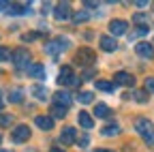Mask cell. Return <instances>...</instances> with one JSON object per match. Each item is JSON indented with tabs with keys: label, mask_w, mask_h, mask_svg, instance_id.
<instances>
[{
	"label": "cell",
	"mask_w": 154,
	"mask_h": 152,
	"mask_svg": "<svg viewBox=\"0 0 154 152\" xmlns=\"http://www.w3.org/2000/svg\"><path fill=\"white\" fill-rule=\"evenodd\" d=\"M71 43L66 41V39H58V41H51V43H47L45 45V51L49 54V56H56L58 51H62L64 47H69Z\"/></svg>",
	"instance_id": "8"
},
{
	"label": "cell",
	"mask_w": 154,
	"mask_h": 152,
	"mask_svg": "<svg viewBox=\"0 0 154 152\" xmlns=\"http://www.w3.org/2000/svg\"><path fill=\"white\" fill-rule=\"evenodd\" d=\"M135 131H137L146 141L154 137V124L148 118H137V120H135Z\"/></svg>",
	"instance_id": "2"
},
{
	"label": "cell",
	"mask_w": 154,
	"mask_h": 152,
	"mask_svg": "<svg viewBox=\"0 0 154 152\" xmlns=\"http://www.w3.org/2000/svg\"><path fill=\"white\" fill-rule=\"evenodd\" d=\"M77 101H79V103H92L94 94L92 92H79V94H77Z\"/></svg>",
	"instance_id": "24"
},
{
	"label": "cell",
	"mask_w": 154,
	"mask_h": 152,
	"mask_svg": "<svg viewBox=\"0 0 154 152\" xmlns=\"http://www.w3.org/2000/svg\"><path fill=\"white\" fill-rule=\"evenodd\" d=\"M92 75H94V71H86V73H84V79H90Z\"/></svg>",
	"instance_id": "35"
},
{
	"label": "cell",
	"mask_w": 154,
	"mask_h": 152,
	"mask_svg": "<svg viewBox=\"0 0 154 152\" xmlns=\"http://www.w3.org/2000/svg\"><path fill=\"white\" fill-rule=\"evenodd\" d=\"M34 122H36L38 129H43V131H51L54 129V118L51 116H36Z\"/></svg>",
	"instance_id": "13"
},
{
	"label": "cell",
	"mask_w": 154,
	"mask_h": 152,
	"mask_svg": "<svg viewBox=\"0 0 154 152\" xmlns=\"http://www.w3.org/2000/svg\"><path fill=\"white\" fill-rule=\"evenodd\" d=\"M135 22H137V24H141V26H143V22H146V15H141V13H137V15H135Z\"/></svg>",
	"instance_id": "32"
},
{
	"label": "cell",
	"mask_w": 154,
	"mask_h": 152,
	"mask_svg": "<svg viewBox=\"0 0 154 152\" xmlns=\"http://www.w3.org/2000/svg\"><path fill=\"white\" fill-rule=\"evenodd\" d=\"M86 20H88V13H86V11H79V13L73 15V22H75V24H82V22H86Z\"/></svg>",
	"instance_id": "25"
},
{
	"label": "cell",
	"mask_w": 154,
	"mask_h": 152,
	"mask_svg": "<svg viewBox=\"0 0 154 152\" xmlns=\"http://www.w3.org/2000/svg\"><path fill=\"white\" fill-rule=\"evenodd\" d=\"M131 97L137 101V103H148V90H133Z\"/></svg>",
	"instance_id": "21"
},
{
	"label": "cell",
	"mask_w": 154,
	"mask_h": 152,
	"mask_svg": "<svg viewBox=\"0 0 154 152\" xmlns=\"http://www.w3.org/2000/svg\"><path fill=\"white\" fill-rule=\"evenodd\" d=\"M38 36V32H28V34H24V41H34Z\"/></svg>",
	"instance_id": "31"
},
{
	"label": "cell",
	"mask_w": 154,
	"mask_h": 152,
	"mask_svg": "<svg viewBox=\"0 0 154 152\" xmlns=\"http://www.w3.org/2000/svg\"><path fill=\"white\" fill-rule=\"evenodd\" d=\"M73 69L71 67H62V71H60V75H58V82H60L62 86H69L71 82H73Z\"/></svg>",
	"instance_id": "14"
},
{
	"label": "cell",
	"mask_w": 154,
	"mask_h": 152,
	"mask_svg": "<svg viewBox=\"0 0 154 152\" xmlns=\"http://www.w3.org/2000/svg\"><path fill=\"white\" fill-rule=\"evenodd\" d=\"M94 116H96V118H109V116H111V109H109L105 103H96V105H94Z\"/></svg>",
	"instance_id": "16"
},
{
	"label": "cell",
	"mask_w": 154,
	"mask_h": 152,
	"mask_svg": "<svg viewBox=\"0 0 154 152\" xmlns=\"http://www.w3.org/2000/svg\"><path fill=\"white\" fill-rule=\"evenodd\" d=\"M24 101V90L22 88H15L9 92V103H22Z\"/></svg>",
	"instance_id": "18"
},
{
	"label": "cell",
	"mask_w": 154,
	"mask_h": 152,
	"mask_svg": "<svg viewBox=\"0 0 154 152\" xmlns=\"http://www.w3.org/2000/svg\"><path fill=\"white\" fill-rule=\"evenodd\" d=\"M11 122H13V116H9V113H5V116L0 118V124H2V126H9Z\"/></svg>",
	"instance_id": "30"
},
{
	"label": "cell",
	"mask_w": 154,
	"mask_h": 152,
	"mask_svg": "<svg viewBox=\"0 0 154 152\" xmlns=\"http://www.w3.org/2000/svg\"><path fill=\"white\" fill-rule=\"evenodd\" d=\"M113 82L118 86H135V77L131 73H126V71H118L113 75Z\"/></svg>",
	"instance_id": "9"
},
{
	"label": "cell",
	"mask_w": 154,
	"mask_h": 152,
	"mask_svg": "<svg viewBox=\"0 0 154 152\" xmlns=\"http://www.w3.org/2000/svg\"><path fill=\"white\" fill-rule=\"evenodd\" d=\"M96 88H99V90H103V92H113L116 90V86L111 84V82H96Z\"/></svg>",
	"instance_id": "23"
},
{
	"label": "cell",
	"mask_w": 154,
	"mask_h": 152,
	"mask_svg": "<svg viewBox=\"0 0 154 152\" xmlns=\"http://www.w3.org/2000/svg\"><path fill=\"white\" fill-rule=\"evenodd\" d=\"M28 75H30V77H36V79H45V69H43V64H30V67H28Z\"/></svg>",
	"instance_id": "15"
},
{
	"label": "cell",
	"mask_w": 154,
	"mask_h": 152,
	"mask_svg": "<svg viewBox=\"0 0 154 152\" xmlns=\"http://www.w3.org/2000/svg\"><path fill=\"white\" fill-rule=\"evenodd\" d=\"M118 133H120V126H118V124H109V126H105V129L101 131V135L111 137V135H118Z\"/></svg>",
	"instance_id": "22"
},
{
	"label": "cell",
	"mask_w": 154,
	"mask_h": 152,
	"mask_svg": "<svg viewBox=\"0 0 154 152\" xmlns=\"http://www.w3.org/2000/svg\"><path fill=\"white\" fill-rule=\"evenodd\" d=\"M32 94H34V97L38 99V101H45L47 99V90H45V86H32Z\"/></svg>",
	"instance_id": "20"
},
{
	"label": "cell",
	"mask_w": 154,
	"mask_h": 152,
	"mask_svg": "<svg viewBox=\"0 0 154 152\" xmlns=\"http://www.w3.org/2000/svg\"><path fill=\"white\" fill-rule=\"evenodd\" d=\"M11 58H13V64L17 69H28L30 67V54L26 49H15L11 54Z\"/></svg>",
	"instance_id": "3"
},
{
	"label": "cell",
	"mask_w": 154,
	"mask_h": 152,
	"mask_svg": "<svg viewBox=\"0 0 154 152\" xmlns=\"http://www.w3.org/2000/svg\"><path fill=\"white\" fill-rule=\"evenodd\" d=\"M0 152H9V150H0Z\"/></svg>",
	"instance_id": "40"
},
{
	"label": "cell",
	"mask_w": 154,
	"mask_h": 152,
	"mask_svg": "<svg viewBox=\"0 0 154 152\" xmlns=\"http://www.w3.org/2000/svg\"><path fill=\"white\" fill-rule=\"evenodd\" d=\"M148 32H150L148 24H143V26H137V30H135V34H137V36H146Z\"/></svg>",
	"instance_id": "28"
},
{
	"label": "cell",
	"mask_w": 154,
	"mask_h": 152,
	"mask_svg": "<svg viewBox=\"0 0 154 152\" xmlns=\"http://www.w3.org/2000/svg\"><path fill=\"white\" fill-rule=\"evenodd\" d=\"M96 152H109V150H103V148H101V150H96Z\"/></svg>",
	"instance_id": "38"
},
{
	"label": "cell",
	"mask_w": 154,
	"mask_h": 152,
	"mask_svg": "<svg viewBox=\"0 0 154 152\" xmlns=\"http://www.w3.org/2000/svg\"><path fill=\"white\" fill-rule=\"evenodd\" d=\"M64 116H66V107H62V105H54V107H51V118L62 120Z\"/></svg>",
	"instance_id": "19"
},
{
	"label": "cell",
	"mask_w": 154,
	"mask_h": 152,
	"mask_svg": "<svg viewBox=\"0 0 154 152\" xmlns=\"http://www.w3.org/2000/svg\"><path fill=\"white\" fill-rule=\"evenodd\" d=\"M146 144H148V146H154V137H152V139H148Z\"/></svg>",
	"instance_id": "37"
},
{
	"label": "cell",
	"mask_w": 154,
	"mask_h": 152,
	"mask_svg": "<svg viewBox=\"0 0 154 152\" xmlns=\"http://www.w3.org/2000/svg\"><path fill=\"white\" fill-rule=\"evenodd\" d=\"M49 152H64V150H62V148H58V146H54V148H51Z\"/></svg>",
	"instance_id": "36"
},
{
	"label": "cell",
	"mask_w": 154,
	"mask_h": 152,
	"mask_svg": "<svg viewBox=\"0 0 154 152\" xmlns=\"http://www.w3.org/2000/svg\"><path fill=\"white\" fill-rule=\"evenodd\" d=\"M71 15H73V11H71V5H69V2H60V5H56V7H54V17H56L58 22L69 20Z\"/></svg>",
	"instance_id": "5"
},
{
	"label": "cell",
	"mask_w": 154,
	"mask_h": 152,
	"mask_svg": "<svg viewBox=\"0 0 154 152\" xmlns=\"http://www.w3.org/2000/svg\"><path fill=\"white\" fill-rule=\"evenodd\" d=\"M143 86H146V90H148V94H150V92L154 94V77H146V82H143Z\"/></svg>",
	"instance_id": "26"
},
{
	"label": "cell",
	"mask_w": 154,
	"mask_h": 152,
	"mask_svg": "<svg viewBox=\"0 0 154 152\" xmlns=\"http://www.w3.org/2000/svg\"><path fill=\"white\" fill-rule=\"evenodd\" d=\"M0 11H9V2H7V0H0Z\"/></svg>",
	"instance_id": "34"
},
{
	"label": "cell",
	"mask_w": 154,
	"mask_h": 152,
	"mask_svg": "<svg viewBox=\"0 0 154 152\" xmlns=\"http://www.w3.org/2000/svg\"><path fill=\"white\" fill-rule=\"evenodd\" d=\"M51 99H54V105H62V107H69L71 101H73V97H71L66 90H56Z\"/></svg>",
	"instance_id": "7"
},
{
	"label": "cell",
	"mask_w": 154,
	"mask_h": 152,
	"mask_svg": "<svg viewBox=\"0 0 154 152\" xmlns=\"http://www.w3.org/2000/svg\"><path fill=\"white\" fill-rule=\"evenodd\" d=\"M0 144H2V137H0Z\"/></svg>",
	"instance_id": "41"
},
{
	"label": "cell",
	"mask_w": 154,
	"mask_h": 152,
	"mask_svg": "<svg viewBox=\"0 0 154 152\" xmlns=\"http://www.w3.org/2000/svg\"><path fill=\"white\" fill-rule=\"evenodd\" d=\"M60 144H64V146H71V144H75V129L73 126H66V129H62V133H60Z\"/></svg>",
	"instance_id": "12"
},
{
	"label": "cell",
	"mask_w": 154,
	"mask_h": 152,
	"mask_svg": "<svg viewBox=\"0 0 154 152\" xmlns=\"http://www.w3.org/2000/svg\"><path fill=\"white\" fill-rule=\"evenodd\" d=\"M28 137H30V126H28V124H19V126H15L13 133H11V139H13L15 144H24Z\"/></svg>",
	"instance_id": "4"
},
{
	"label": "cell",
	"mask_w": 154,
	"mask_h": 152,
	"mask_svg": "<svg viewBox=\"0 0 154 152\" xmlns=\"http://www.w3.org/2000/svg\"><path fill=\"white\" fill-rule=\"evenodd\" d=\"M126 30H128V24H126L124 20H113V22H109V32H111L113 39H116V36H120V34H126Z\"/></svg>",
	"instance_id": "6"
},
{
	"label": "cell",
	"mask_w": 154,
	"mask_h": 152,
	"mask_svg": "<svg viewBox=\"0 0 154 152\" xmlns=\"http://www.w3.org/2000/svg\"><path fill=\"white\" fill-rule=\"evenodd\" d=\"M24 11H26L24 7H17V5H13V7H9V11H7V13H9V15H19V13H24Z\"/></svg>",
	"instance_id": "27"
},
{
	"label": "cell",
	"mask_w": 154,
	"mask_h": 152,
	"mask_svg": "<svg viewBox=\"0 0 154 152\" xmlns=\"http://www.w3.org/2000/svg\"><path fill=\"white\" fill-rule=\"evenodd\" d=\"M96 62V51H92L90 47H84L75 54V64L79 67H92Z\"/></svg>",
	"instance_id": "1"
},
{
	"label": "cell",
	"mask_w": 154,
	"mask_h": 152,
	"mask_svg": "<svg viewBox=\"0 0 154 152\" xmlns=\"http://www.w3.org/2000/svg\"><path fill=\"white\" fill-rule=\"evenodd\" d=\"M11 58V54H9V49L7 47H0V62H7Z\"/></svg>",
	"instance_id": "29"
},
{
	"label": "cell",
	"mask_w": 154,
	"mask_h": 152,
	"mask_svg": "<svg viewBox=\"0 0 154 152\" xmlns=\"http://www.w3.org/2000/svg\"><path fill=\"white\" fill-rule=\"evenodd\" d=\"M2 105H5V103H2V99H0V109H2Z\"/></svg>",
	"instance_id": "39"
},
{
	"label": "cell",
	"mask_w": 154,
	"mask_h": 152,
	"mask_svg": "<svg viewBox=\"0 0 154 152\" xmlns=\"http://www.w3.org/2000/svg\"><path fill=\"white\" fill-rule=\"evenodd\" d=\"M88 144H90V139H88V135H84V137L79 139V148H86Z\"/></svg>",
	"instance_id": "33"
},
{
	"label": "cell",
	"mask_w": 154,
	"mask_h": 152,
	"mask_svg": "<svg viewBox=\"0 0 154 152\" xmlns=\"http://www.w3.org/2000/svg\"><path fill=\"white\" fill-rule=\"evenodd\" d=\"M77 120H79V124H82L84 129H92V126H94V122H92V116H90L88 111H79Z\"/></svg>",
	"instance_id": "17"
},
{
	"label": "cell",
	"mask_w": 154,
	"mask_h": 152,
	"mask_svg": "<svg viewBox=\"0 0 154 152\" xmlns=\"http://www.w3.org/2000/svg\"><path fill=\"white\" fill-rule=\"evenodd\" d=\"M135 54H137V56H141V58H154V47H152L150 43L141 41V43H137V45H135Z\"/></svg>",
	"instance_id": "10"
},
{
	"label": "cell",
	"mask_w": 154,
	"mask_h": 152,
	"mask_svg": "<svg viewBox=\"0 0 154 152\" xmlns=\"http://www.w3.org/2000/svg\"><path fill=\"white\" fill-rule=\"evenodd\" d=\"M99 43H101V49L103 51H116V49H118V43H116V39H113L111 34H103Z\"/></svg>",
	"instance_id": "11"
}]
</instances>
